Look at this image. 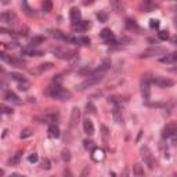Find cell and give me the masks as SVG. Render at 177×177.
Segmentation results:
<instances>
[{"label": "cell", "mask_w": 177, "mask_h": 177, "mask_svg": "<svg viewBox=\"0 0 177 177\" xmlns=\"http://www.w3.org/2000/svg\"><path fill=\"white\" fill-rule=\"evenodd\" d=\"M46 94L53 97V98L61 100V101H65V100H68L72 97L71 91H68L67 89H62L60 85H55V83H53L50 87L46 89Z\"/></svg>", "instance_id": "obj_1"}, {"label": "cell", "mask_w": 177, "mask_h": 177, "mask_svg": "<svg viewBox=\"0 0 177 177\" xmlns=\"http://www.w3.org/2000/svg\"><path fill=\"white\" fill-rule=\"evenodd\" d=\"M151 82L152 79L150 78V75L143 76V80H141V94L145 101H150L151 98Z\"/></svg>", "instance_id": "obj_2"}, {"label": "cell", "mask_w": 177, "mask_h": 177, "mask_svg": "<svg viewBox=\"0 0 177 177\" xmlns=\"http://www.w3.org/2000/svg\"><path fill=\"white\" fill-rule=\"evenodd\" d=\"M140 152H141V158H143L144 163L147 165L150 169H154L155 166H157V162H155L154 155H152V152L150 151V148H148V147H143L140 150Z\"/></svg>", "instance_id": "obj_3"}, {"label": "cell", "mask_w": 177, "mask_h": 177, "mask_svg": "<svg viewBox=\"0 0 177 177\" xmlns=\"http://www.w3.org/2000/svg\"><path fill=\"white\" fill-rule=\"evenodd\" d=\"M51 53H54L58 58H64V60H69V58H72L76 54L74 50H68L65 47H53Z\"/></svg>", "instance_id": "obj_4"}, {"label": "cell", "mask_w": 177, "mask_h": 177, "mask_svg": "<svg viewBox=\"0 0 177 177\" xmlns=\"http://www.w3.org/2000/svg\"><path fill=\"white\" fill-rule=\"evenodd\" d=\"M162 54H166V48H163V47H151V48L144 50L140 57L141 58H148V57H155V55H162Z\"/></svg>", "instance_id": "obj_5"}, {"label": "cell", "mask_w": 177, "mask_h": 177, "mask_svg": "<svg viewBox=\"0 0 177 177\" xmlns=\"http://www.w3.org/2000/svg\"><path fill=\"white\" fill-rule=\"evenodd\" d=\"M177 133V124L176 122H170L166 124V127L163 129V131H162V137L163 138H170L173 136H176Z\"/></svg>", "instance_id": "obj_6"}, {"label": "cell", "mask_w": 177, "mask_h": 177, "mask_svg": "<svg viewBox=\"0 0 177 177\" xmlns=\"http://www.w3.org/2000/svg\"><path fill=\"white\" fill-rule=\"evenodd\" d=\"M152 82L155 83V85H158L159 87H170V86L174 85V82L170 80V79L168 78H162V76H159V78H154L152 79Z\"/></svg>", "instance_id": "obj_7"}, {"label": "cell", "mask_w": 177, "mask_h": 177, "mask_svg": "<svg viewBox=\"0 0 177 177\" xmlns=\"http://www.w3.org/2000/svg\"><path fill=\"white\" fill-rule=\"evenodd\" d=\"M0 21H2V22H6V24H14L17 21V17L14 13L7 11V13L0 14Z\"/></svg>", "instance_id": "obj_8"}, {"label": "cell", "mask_w": 177, "mask_h": 177, "mask_svg": "<svg viewBox=\"0 0 177 177\" xmlns=\"http://www.w3.org/2000/svg\"><path fill=\"white\" fill-rule=\"evenodd\" d=\"M112 116H113V120L116 123H122L123 122V113H122V108L119 105H115L112 109Z\"/></svg>", "instance_id": "obj_9"}, {"label": "cell", "mask_w": 177, "mask_h": 177, "mask_svg": "<svg viewBox=\"0 0 177 177\" xmlns=\"http://www.w3.org/2000/svg\"><path fill=\"white\" fill-rule=\"evenodd\" d=\"M105 158V154H104V151L101 150V148H93V151H91V159L94 162H100V161H102V159Z\"/></svg>", "instance_id": "obj_10"}, {"label": "cell", "mask_w": 177, "mask_h": 177, "mask_svg": "<svg viewBox=\"0 0 177 177\" xmlns=\"http://www.w3.org/2000/svg\"><path fill=\"white\" fill-rule=\"evenodd\" d=\"M83 129H85V133L87 136H93L94 134V124H93V122L90 119H86L83 122Z\"/></svg>", "instance_id": "obj_11"}, {"label": "cell", "mask_w": 177, "mask_h": 177, "mask_svg": "<svg viewBox=\"0 0 177 177\" xmlns=\"http://www.w3.org/2000/svg\"><path fill=\"white\" fill-rule=\"evenodd\" d=\"M79 119H80V111H79V108H74L71 113V127H75Z\"/></svg>", "instance_id": "obj_12"}, {"label": "cell", "mask_w": 177, "mask_h": 177, "mask_svg": "<svg viewBox=\"0 0 177 177\" xmlns=\"http://www.w3.org/2000/svg\"><path fill=\"white\" fill-rule=\"evenodd\" d=\"M101 37L107 41V43H113V41H115V36H113V33L111 32V29H102Z\"/></svg>", "instance_id": "obj_13"}, {"label": "cell", "mask_w": 177, "mask_h": 177, "mask_svg": "<svg viewBox=\"0 0 177 177\" xmlns=\"http://www.w3.org/2000/svg\"><path fill=\"white\" fill-rule=\"evenodd\" d=\"M47 134H48V137L50 138H58L60 137V129H58L55 124H51V126L48 127V130H47Z\"/></svg>", "instance_id": "obj_14"}, {"label": "cell", "mask_w": 177, "mask_h": 177, "mask_svg": "<svg viewBox=\"0 0 177 177\" xmlns=\"http://www.w3.org/2000/svg\"><path fill=\"white\" fill-rule=\"evenodd\" d=\"M69 15H71V19H72V22H74V24H76V22H79V21H80V11H79V8H76V7L71 8Z\"/></svg>", "instance_id": "obj_15"}, {"label": "cell", "mask_w": 177, "mask_h": 177, "mask_svg": "<svg viewBox=\"0 0 177 177\" xmlns=\"http://www.w3.org/2000/svg\"><path fill=\"white\" fill-rule=\"evenodd\" d=\"M177 58V54L176 53H172V54H166L165 57L161 58V62L162 64H173Z\"/></svg>", "instance_id": "obj_16"}, {"label": "cell", "mask_w": 177, "mask_h": 177, "mask_svg": "<svg viewBox=\"0 0 177 177\" xmlns=\"http://www.w3.org/2000/svg\"><path fill=\"white\" fill-rule=\"evenodd\" d=\"M126 28L129 30H136V32H138L140 30V28H138V25H137V22L134 19H126Z\"/></svg>", "instance_id": "obj_17"}, {"label": "cell", "mask_w": 177, "mask_h": 177, "mask_svg": "<svg viewBox=\"0 0 177 177\" xmlns=\"http://www.w3.org/2000/svg\"><path fill=\"white\" fill-rule=\"evenodd\" d=\"M51 68H53V64H51V62H44V64H40L39 67L36 68V72L37 74H41V72H46Z\"/></svg>", "instance_id": "obj_18"}, {"label": "cell", "mask_w": 177, "mask_h": 177, "mask_svg": "<svg viewBox=\"0 0 177 177\" xmlns=\"http://www.w3.org/2000/svg\"><path fill=\"white\" fill-rule=\"evenodd\" d=\"M41 8H43L44 13H50L51 8H53V2H51V0H43V3H41Z\"/></svg>", "instance_id": "obj_19"}, {"label": "cell", "mask_w": 177, "mask_h": 177, "mask_svg": "<svg viewBox=\"0 0 177 177\" xmlns=\"http://www.w3.org/2000/svg\"><path fill=\"white\" fill-rule=\"evenodd\" d=\"M133 173H134V176H137V177H141V176H144V168L141 165H134V169H133Z\"/></svg>", "instance_id": "obj_20"}, {"label": "cell", "mask_w": 177, "mask_h": 177, "mask_svg": "<svg viewBox=\"0 0 177 177\" xmlns=\"http://www.w3.org/2000/svg\"><path fill=\"white\" fill-rule=\"evenodd\" d=\"M6 98L8 100V101H11V102H14V104H21V101H19V98L17 97L14 93H7L6 94Z\"/></svg>", "instance_id": "obj_21"}, {"label": "cell", "mask_w": 177, "mask_h": 177, "mask_svg": "<svg viewBox=\"0 0 177 177\" xmlns=\"http://www.w3.org/2000/svg\"><path fill=\"white\" fill-rule=\"evenodd\" d=\"M10 78L11 79H14V80L15 82H24L25 80V78H24V75H21V74H17V72H11V74H10Z\"/></svg>", "instance_id": "obj_22"}, {"label": "cell", "mask_w": 177, "mask_h": 177, "mask_svg": "<svg viewBox=\"0 0 177 177\" xmlns=\"http://www.w3.org/2000/svg\"><path fill=\"white\" fill-rule=\"evenodd\" d=\"M112 6H113V8H115V11H118V13H120L123 8L122 0H112Z\"/></svg>", "instance_id": "obj_23"}, {"label": "cell", "mask_w": 177, "mask_h": 177, "mask_svg": "<svg viewBox=\"0 0 177 177\" xmlns=\"http://www.w3.org/2000/svg\"><path fill=\"white\" fill-rule=\"evenodd\" d=\"M0 112H2V113H7V115H11L13 109L10 108V107L4 105V104H0Z\"/></svg>", "instance_id": "obj_24"}, {"label": "cell", "mask_w": 177, "mask_h": 177, "mask_svg": "<svg viewBox=\"0 0 177 177\" xmlns=\"http://www.w3.org/2000/svg\"><path fill=\"white\" fill-rule=\"evenodd\" d=\"M44 41V37H41V36H35L32 40H30V44L32 46H37V44H40V43H43Z\"/></svg>", "instance_id": "obj_25"}, {"label": "cell", "mask_w": 177, "mask_h": 177, "mask_svg": "<svg viewBox=\"0 0 177 177\" xmlns=\"http://www.w3.org/2000/svg\"><path fill=\"white\" fill-rule=\"evenodd\" d=\"M61 158L64 159L65 162H69V161H71V151H69V150H64L61 152Z\"/></svg>", "instance_id": "obj_26"}, {"label": "cell", "mask_w": 177, "mask_h": 177, "mask_svg": "<svg viewBox=\"0 0 177 177\" xmlns=\"http://www.w3.org/2000/svg\"><path fill=\"white\" fill-rule=\"evenodd\" d=\"M97 18L100 19V22H107V19H108V14L105 11H100L97 14Z\"/></svg>", "instance_id": "obj_27"}, {"label": "cell", "mask_w": 177, "mask_h": 177, "mask_svg": "<svg viewBox=\"0 0 177 177\" xmlns=\"http://www.w3.org/2000/svg\"><path fill=\"white\" fill-rule=\"evenodd\" d=\"M33 134V130L32 129H24L21 131V138H26V137H30Z\"/></svg>", "instance_id": "obj_28"}, {"label": "cell", "mask_w": 177, "mask_h": 177, "mask_svg": "<svg viewBox=\"0 0 177 177\" xmlns=\"http://www.w3.org/2000/svg\"><path fill=\"white\" fill-rule=\"evenodd\" d=\"M29 83H28L26 80H24V82H19L18 83V87H19V90H24V91H26V90H29Z\"/></svg>", "instance_id": "obj_29"}, {"label": "cell", "mask_w": 177, "mask_h": 177, "mask_svg": "<svg viewBox=\"0 0 177 177\" xmlns=\"http://www.w3.org/2000/svg\"><path fill=\"white\" fill-rule=\"evenodd\" d=\"M41 169H44V170H50L51 169V163L48 159H44V161L41 162Z\"/></svg>", "instance_id": "obj_30"}, {"label": "cell", "mask_w": 177, "mask_h": 177, "mask_svg": "<svg viewBox=\"0 0 177 177\" xmlns=\"http://www.w3.org/2000/svg\"><path fill=\"white\" fill-rule=\"evenodd\" d=\"M83 144H85L86 150H93V148H94V143H93L91 140H85L83 141Z\"/></svg>", "instance_id": "obj_31"}, {"label": "cell", "mask_w": 177, "mask_h": 177, "mask_svg": "<svg viewBox=\"0 0 177 177\" xmlns=\"http://www.w3.org/2000/svg\"><path fill=\"white\" fill-rule=\"evenodd\" d=\"M141 7H143V8L145 10V11H152V10H154V7H155V6H154V4H151L150 2H145V3H144V4L141 6Z\"/></svg>", "instance_id": "obj_32"}, {"label": "cell", "mask_w": 177, "mask_h": 177, "mask_svg": "<svg viewBox=\"0 0 177 177\" xmlns=\"http://www.w3.org/2000/svg\"><path fill=\"white\" fill-rule=\"evenodd\" d=\"M76 41H78V43H80L82 46H89V44H90L89 37H80V39H76Z\"/></svg>", "instance_id": "obj_33"}, {"label": "cell", "mask_w": 177, "mask_h": 177, "mask_svg": "<svg viewBox=\"0 0 177 177\" xmlns=\"http://www.w3.org/2000/svg\"><path fill=\"white\" fill-rule=\"evenodd\" d=\"M159 39L161 40H168L169 39V32L168 30H162V32H159Z\"/></svg>", "instance_id": "obj_34"}, {"label": "cell", "mask_w": 177, "mask_h": 177, "mask_svg": "<svg viewBox=\"0 0 177 177\" xmlns=\"http://www.w3.org/2000/svg\"><path fill=\"white\" fill-rule=\"evenodd\" d=\"M21 155H22V152H17V154H15V157H14L13 159H11V161H10V165H14V163H17V162H18L19 161V158H21Z\"/></svg>", "instance_id": "obj_35"}, {"label": "cell", "mask_w": 177, "mask_h": 177, "mask_svg": "<svg viewBox=\"0 0 177 177\" xmlns=\"http://www.w3.org/2000/svg\"><path fill=\"white\" fill-rule=\"evenodd\" d=\"M37 159H39L37 154H30L29 157H28V161H29L30 163H35V162H37Z\"/></svg>", "instance_id": "obj_36"}, {"label": "cell", "mask_w": 177, "mask_h": 177, "mask_svg": "<svg viewBox=\"0 0 177 177\" xmlns=\"http://www.w3.org/2000/svg\"><path fill=\"white\" fill-rule=\"evenodd\" d=\"M86 109H87V112H90V113H96V107L93 105L91 102H89L87 105H86Z\"/></svg>", "instance_id": "obj_37"}, {"label": "cell", "mask_w": 177, "mask_h": 177, "mask_svg": "<svg viewBox=\"0 0 177 177\" xmlns=\"http://www.w3.org/2000/svg\"><path fill=\"white\" fill-rule=\"evenodd\" d=\"M150 26L151 28H155V29H158V28H159V21L158 19H151L150 21Z\"/></svg>", "instance_id": "obj_38"}, {"label": "cell", "mask_w": 177, "mask_h": 177, "mask_svg": "<svg viewBox=\"0 0 177 177\" xmlns=\"http://www.w3.org/2000/svg\"><path fill=\"white\" fill-rule=\"evenodd\" d=\"M19 35H21V36H26V35H28V28L26 26L21 28V29H19Z\"/></svg>", "instance_id": "obj_39"}, {"label": "cell", "mask_w": 177, "mask_h": 177, "mask_svg": "<svg viewBox=\"0 0 177 177\" xmlns=\"http://www.w3.org/2000/svg\"><path fill=\"white\" fill-rule=\"evenodd\" d=\"M0 33L7 35V33H11V30H10V29H7V28H2V26H0Z\"/></svg>", "instance_id": "obj_40"}, {"label": "cell", "mask_w": 177, "mask_h": 177, "mask_svg": "<svg viewBox=\"0 0 177 177\" xmlns=\"http://www.w3.org/2000/svg\"><path fill=\"white\" fill-rule=\"evenodd\" d=\"M89 172H90V169H89V168H86V169H85V170H83V172H82V177H83V176H86V174H87V173H89Z\"/></svg>", "instance_id": "obj_41"}, {"label": "cell", "mask_w": 177, "mask_h": 177, "mask_svg": "<svg viewBox=\"0 0 177 177\" xmlns=\"http://www.w3.org/2000/svg\"><path fill=\"white\" fill-rule=\"evenodd\" d=\"M4 48H6V46H4V44H3V43H0V50H4Z\"/></svg>", "instance_id": "obj_42"}, {"label": "cell", "mask_w": 177, "mask_h": 177, "mask_svg": "<svg viewBox=\"0 0 177 177\" xmlns=\"http://www.w3.org/2000/svg\"><path fill=\"white\" fill-rule=\"evenodd\" d=\"M2 3H3V4H8L10 0H2Z\"/></svg>", "instance_id": "obj_43"}, {"label": "cell", "mask_w": 177, "mask_h": 177, "mask_svg": "<svg viewBox=\"0 0 177 177\" xmlns=\"http://www.w3.org/2000/svg\"><path fill=\"white\" fill-rule=\"evenodd\" d=\"M93 2H94V0H87V2H86V4H91Z\"/></svg>", "instance_id": "obj_44"}, {"label": "cell", "mask_w": 177, "mask_h": 177, "mask_svg": "<svg viewBox=\"0 0 177 177\" xmlns=\"http://www.w3.org/2000/svg\"><path fill=\"white\" fill-rule=\"evenodd\" d=\"M0 176H4V170L3 169H0Z\"/></svg>", "instance_id": "obj_45"}]
</instances>
